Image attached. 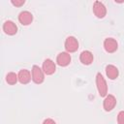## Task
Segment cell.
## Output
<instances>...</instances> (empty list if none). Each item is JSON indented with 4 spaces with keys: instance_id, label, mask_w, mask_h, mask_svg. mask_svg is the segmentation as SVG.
<instances>
[{
    "instance_id": "obj_1",
    "label": "cell",
    "mask_w": 124,
    "mask_h": 124,
    "mask_svg": "<svg viewBox=\"0 0 124 124\" xmlns=\"http://www.w3.org/2000/svg\"><path fill=\"white\" fill-rule=\"evenodd\" d=\"M96 86L101 97H106L108 95V84L101 73H97L96 75Z\"/></svg>"
},
{
    "instance_id": "obj_2",
    "label": "cell",
    "mask_w": 124,
    "mask_h": 124,
    "mask_svg": "<svg viewBox=\"0 0 124 124\" xmlns=\"http://www.w3.org/2000/svg\"><path fill=\"white\" fill-rule=\"evenodd\" d=\"M31 75H32V80L36 84H41L45 80V73L42 68H40L38 65H33L32 70H31Z\"/></svg>"
},
{
    "instance_id": "obj_3",
    "label": "cell",
    "mask_w": 124,
    "mask_h": 124,
    "mask_svg": "<svg viewBox=\"0 0 124 124\" xmlns=\"http://www.w3.org/2000/svg\"><path fill=\"white\" fill-rule=\"evenodd\" d=\"M64 47L67 52L72 53L78 50V41L76 37L74 36H69L66 38L65 43H64Z\"/></svg>"
},
{
    "instance_id": "obj_4",
    "label": "cell",
    "mask_w": 124,
    "mask_h": 124,
    "mask_svg": "<svg viewBox=\"0 0 124 124\" xmlns=\"http://www.w3.org/2000/svg\"><path fill=\"white\" fill-rule=\"evenodd\" d=\"M42 69H43L45 75L50 76V75H52V74L55 73V71H56V65H55V63H54L53 60H51L50 58H46L43 62Z\"/></svg>"
},
{
    "instance_id": "obj_5",
    "label": "cell",
    "mask_w": 124,
    "mask_h": 124,
    "mask_svg": "<svg viewBox=\"0 0 124 124\" xmlns=\"http://www.w3.org/2000/svg\"><path fill=\"white\" fill-rule=\"evenodd\" d=\"M93 13L98 18H103L107 15V8L101 1H95L93 4Z\"/></svg>"
},
{
    "instance_id": "obj_6",
    "label": "cell",
    "mask_w": 124,
    "mask_h": 124,
    "mask_svg": "<svg viewBox=\"0 0 124 124\" xmlns=\"http://www.w3.org/2000/svg\"><path fill=\"white\" fill-rule=\"evenodd\" d=\"M71 54L67 51H61L56 57V64L60 67H66L71 63Z\"/></svg>"
},
{
    "instance_id": "obj_7",
    "label": "cell",
    "mask_w": 124,
    "mask_h": 124,
    "mask_svg": "<svg viewBox=\"0 0 124 124\" xmlns=\"http://www.w3.org/2000/svg\"><path fill=\"white\" fill-rule=\"evenodd\" d=\"M104 48L108 53H113L118 48V43L113 38H106L104 41Z\"/></svg>"
},
{
    "instance_id": "obj_8",
    "label": "cell",
    "mask_w": 124,
    "mask_h": 124,
    "mask_svg": "<svg viewBox=\"0 0 124 124\" xmlns=\"http://www.w3.org/2000/svg\"><path fill=\"white\" fill-rule=\"evenodd\" d=\"M115 106H116V98L111 94L107 95L104 99V102H103L104 109L106 111H110L115 108Z\"/></svg>"
},
{
    "instance_id": "obj_9",
    "label": "cell",
    "mask_w": 124,
    "mask_h": 124,
    "mask_svg": "<svg viewBox=\"0 0 124 124\" xmlns=\"http://www.w3.org/2000/svg\"><path fill=\"white\" fill-rule=\"evenodd\" d=\"M2 28H3V31L7 35H10V36L16 35L17 33V26L13 20H6L3 23Z\"/></svg>"
},
{
    "instance_id": "obj_10",
    "label": "cell",
    "mask_w": 124,
    "mask_h": 124,
    "mask_svg": "<svg viewBox=\"0 0 124 124\" xmlns=\"http://www.w3.org/2000/svg\"><path fill=\"white\" fill-rule=\"evenodd\" d=\"M18 21L24 26L29 25L33 21V15L29 11H21L18 14Z\"/></svg>"
},
{
    "instance_id": "obj_11",
    "label": "cell",
    "mask_w": 124,
    "mask_h": 124,
    "mask_svg": "<svg viewBox=\"0 0 124 124\" xmlns=\"http://www.w3.org/2000/svg\"><path fill=\"white\" fill-rule=\"evenodd\" d=\"M17 77H18V81L21 84H27L32 79V75L30 73V71L27 69H21L18 72Z\"/></svg>"
},
{
    "instance_id": "obj_12",
    "label": "cell",
    "mask_w": 124,
    "mask_h": 124,
    "mask_svg": "<svg viewBox=\"0 0 124 124\" xmlns=\"http://www.w3.org/2000/svg\"><path fill=\"white\" fill-rule=\"evenodd\" d=\"M94 60L93 53L90 50H83L79 54V61L83 65H90Z\"/></svg>"
},
{
    "instance_id": "obj_13",
    "label": "cell",
    "mask_w": 124,
    "mask_h": 124,
    "mask_svg": "<svg viewBox=\"0 0 124 124\" xmlns=\"http://www.w3.org/2000/svg\"><path fill=\"white\" fill-rule=\"evenodd\" d=\"M106 75L109 79H115L118 78L119 71L116 66L112 64H108L106 66Z\"/></svg>"
},
{
    "instance_id": "obj_14",
    "label": "cell",
    "mask_w": 124,
    "mask_h": 124,
    "mask_svg": "<svg viewBox=\"0 0 124 124\" xmlns=\"http://www.w3.org/2000/svg\"><path fill=\"white\" fill-rule=\"evenodd\" d=\"M17 80H18V77H17V75L16 73L10 72V73H8L6 75V81H7L8 84L14 85V84H16L17 82Z\"/></svg>"
},
{
    "instance_id": "obj_15",
    "label": "cell",
    "mask_w": 124,
    "mask_h": 124,
    "mask_svg": "<svg viewBox=\"0 0 124 124\" xmlns=\"http://www.w3.org/2000/svg\"><path fill=\"white\" fill-rule=\"evenodd\" d=\"M117 124H124V110H121L117 114Z\"/></svg>"
},
{
    "instance_id": "obj_16",
    "label": "cell",
    "mask_w": 124,
    "mask_h": 124,
    "mask_svg": "<svg viewBox=\"0 0 124 124\" xmlns=\"http://www.w3.org/2000/svg\"><path fill=\"white\" fill-rule=\"evenodd\" d=\"M11 3H12L14 6H16V7H20V6L24 5L25 0H12Z\"/></svg>"
},
{
    "instance_id": "obj_17",
    "label": "cell",
    "mask_w": 124,
    "mask_h": 124,
    "mask_svg": "<svg viewBox=\"0 0 124 124\" xmlns=\"http://www.w3.org/2000/svg\"><path fill=\"white\" fill-rule=\"evenodd\" d=\"M43 124H56V122L51 118H46L43 121Z\"/></svg>"
}]
</instances>
